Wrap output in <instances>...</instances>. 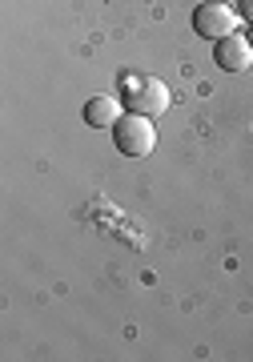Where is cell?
<instances>
[{"label": "cell", "instance_id": "7a4b0ae2", "mask_svg": "<svg viewBox=\"0 0 253 362\" xmlns=\"http://www.w3.org/2000/svg\"><path fill=\"white\" fill-rule=\"evenodd\" d=\"M129 113H141V117H161L169 109V85L157 77H141V81H129Z\"/></svg>", "mask_w": 253, "mask_h": 362}, {"label": "cell", "instance_id": "ba28073f", "mask_svg": "<svg viewBox=\"0 0 253 362\" xmlns=\"http://www.w3.org/2000/svg\"><path fill=\"white\" fill-rule=\"evenodd\" d=\"M217 4H229V0H217Z\"/></svg>", "mask_w": 253, "mask_h": 362}, {"label": "cell", "instance_id": "3957f363", "mask_svg": "<svg viewBox=\"0 0 253 362\" xmlns=\"http://www.w3.org/2000/svg\"><path fill=\"white\" fill-rule=\"evenodd\" d=\"M237 28V13L229 4H217V0H201L193 8V33L205 40H221Z\"/></svg>", "mask_w": 253, "mask_h": 362}, {"label": "cell", "instance_id": "8992f818", "mask_svg": "<svg viewBox=\"0 0 253 362\" xmlns=\"http://www.w3.org/2000/svg\"><path fill=\"white\" fill-rule=\"evenodd\" d=\"M241 16H245V21L253 25V0H241Z\"/></svg>", "mask_w": 253, "mask_h": 362}, {"label": "cell", "instance_id": "6da1fadb", "mask_svg": "<svg viewBox=\"0 0 253 362\" xmlns=\"http://www.w3.org/2000/svg\"><path fill=\"white\" fill-rule=\"evenodd\" d=\"M113 145H117V153H125V157H149L153 145H157L153 117H141V113L121 117L113 125Z\"/></svg>", "mask_w": 253, "mask_h": 362}, {"label": "cell", "instance_id": "5b68a950", "mask_svg": "<svg viewBox=\"0 0 253 362\" xmlns=\"http://www.w3.org/2000/svg\"><path fill=\"white\" fill-rule=\"evenodd\" d=\"M85 121H89L93 129H113L117 121H121V101H117V97H105V93L89 97V105H85Z\"/></svg>", "mask_w": 253, "mask_h": 362}, {"label": "cell", "instance_id": "52a82bcc", "mask_svg": "<svg viewBox=\"0 0 253 362\" xmlns=\"http://www.w3.org/2000/svg\"><path fill=\"white\" fill-rule=\"evenodd\" d=\"M249 45H253V28H249Z\"/></svg>", "mask_w": 253, "mask_h": 362}, {"label": "cell", "instance_id": "277c9868", "mask_svg": "<svg viewBox=\"0 0 253 362\" xmlns=\"http://www.w3.org/2000/svg\"><path fill=\"white\" fill-rule=\"evenodd\" d=\"M213 61L225 69V73H245V69H249V61H253L249 37H237V33H229V37L213 40Z\"/></svg>", "mask_w": 253, "mask_h": 362}]
</instances>
